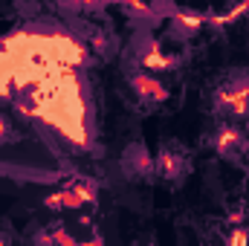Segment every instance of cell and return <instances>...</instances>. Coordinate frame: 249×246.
Here are the masks:
<instances>
[{"label": "cell", "mask_w": 249, "mask_h": 246, "mask_svg": "<svg viewBox=\"0 0 249 246\" xmlns=\"http://www.w3.org/2000/svg\"><path fill=\"white\" fill-rule=\"evenodd\" d=\"M157 168L154 157L142 148V145H130L127 154H124V162H122V171L127 177H151Z\"/></svg>", "instance_id": "cell-1"}, {"label": "cell", "mask_w": 249, "mask_h": 246, "mask_svg": "<svg viewBox=\"0 0 249 246\" xmlns=\"http://www.w3.org/2000/svg\"><path fill=\"white\" fill-rule=\"evenodd\" d=\"M214 105H217V110H229L232 116L249 119V99L235 87H220L214 96Z\"/></svg>", "instance_id": "cell-2"}, {"label": "cell", "mask_w": 249, "mask_h": 246, "mask_svg": "<svg viewBox=\"0 0 249 246\" xmlns=\"http://www.w3.org/2000/svg\"><path fill=\"white\" fill-rule=\"evenodd\" d=\"M247 133L244 130H238V127H232V124H223L217 133H214V151L220 154V157H232V151L235 148H241V151H247Z\"/></svg>", "instance_id": "cell-3"}, {"label": "cell", "mask_w": 249, "mask_h": 246, "mask_svg": "<svg viewBox=\"0 0 249 246\" xmlns=\"http://www.w3.org/2000/svg\"><path fill=\"white\" fill-rule=\"evenodd\" d=\"M130 87H133L145 102H165V99H168V90H165L157 78H151L148 72H133V75H130Z\"/></svg>", "instance_id": "cell-4"}, {"label": "cell", "mask_w": 249, "mask_h": 246, "mask_svg": "<svg viewBox=\"0 0 249 246\" xmlns=\"http://www.w3.org/2000/svg\"><path fill=\"white\" fill-rule=\"evenodd\" d=\"M154 162H157V171H160L165 180H183V177H186V171H188L186 159H183L180 154L168 151V148H162V151H160V157H157Z\"/></svg>", "instance_id": "cell-5"}, {"label": "cell", "mask_w": 249, "mask_h": 246, "mask_svg": "<svg viewBox=\"0 0 249 246\" xmlns=\"http://www.w3.org/2000/svg\"><path fill=\"white\" fill-rule=\"evenodd\" d=\"M203 20H206V15H194V12H186V9H177V15L171 20V38H177V41L191 38L203 26Z\"/></svg>", "instance_id": "cell-6"}, {"label": "cell", "mask_w": 249, "mask_h": 246, "mask_svg": "<svg viewBox=\"0 0 249 246\" xmlns=\"http://www.w3.org/2000/svg\"><path fill=\"white\" fill-rule=\"evenodd\" d=\"M44 206L47 209H53V211H61V209H81V200L64 185L61 191H55V194H50L47 200H44Z\"/></svg>", "instance_id": "cell-7"}, {"label": "cell", "mask_w": 249, "mask_h": 246, "mask_svg": "<svg viewBox=\"0 0 249 246\" xmlns=\"http://www.w3.org/2000/svg\"><path fill=\"white\" fill-rule=\"evenodd\" d=\"M78 200H81V206L84 203H96V194H99V185L93 183V180H75V183L67 185Z\"/></svg>", "instance_id": "cell-8"}, {"label": "cell", "mask_w": 249, "mask_h": 246, "mask_svg": "<svg viewBox=\"0 0 249 246\" xmlns=\"http://www.w3.org/2000/svg\"><path fill=\"white\" fill-rule=\"evenodd\" d=\"M226 246H249V229H244V226H235V229L229 232V241H226Z\"/></svg>", "instance_id": "cell-9"}, {"label": "cell", "mask_w": 249, "mask_h": 246, "mask_svg": "<svg viewBox=\"0 0 249 246\" xmlns=\"http://www.w3.org/2000/svg\"><path fill=\"white\" fill-rule=\"evenodd\" d=\"M35 246H55V235H53V229H41V232L35 235Z\"/></svg>", "instance_id": "cell-10"}, {"label": "cell", "mask_w": 249, "mask_h": 246, "mask_svg": "<svg viewBox=\"0 0 249 246\" xmlns=\"http://www.w3.org/2000/svg\"><path fill=\"white\" fill-rule=\"evenodd\" d=\"M244 217H247V211H244V209H241V206H238V209H232V211H229V223H235V226H241V223H244Z\"/></svg>", "instance_id": "cell-11"}, {"label": "cell", "mask_w": 249, "mask_h": 246, "mask_svg": "<svg viewBox=\"0 0 249 246\" xmlns=\"http://www.w3.org/2000/svg\"><path fill=\"white\" fill-rule=\"evenodd\" d=\"M0 246H6V244H3V238H0Z\"/></svg>", "instance_id": "cell-12"}]
</instances>
